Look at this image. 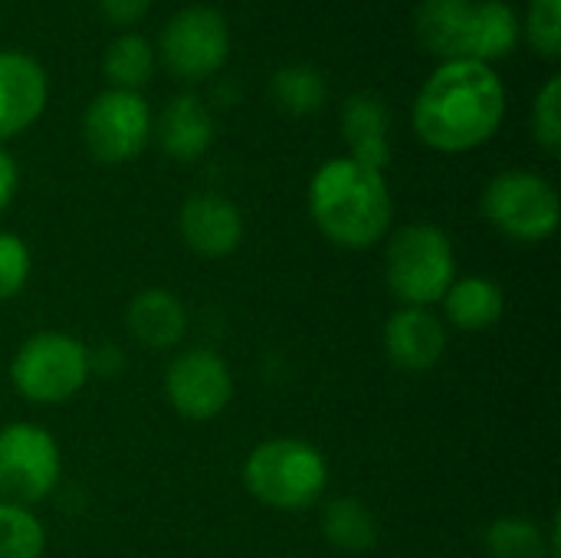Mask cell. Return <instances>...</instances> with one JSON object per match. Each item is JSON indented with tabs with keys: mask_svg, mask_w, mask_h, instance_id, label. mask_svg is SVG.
<instances>
[{
	"mask_svg": "<svg viewBox=\"0 0 561 558\" xmlns=\"http://www.w3.org/2000/svg\"><path fill=\"white\" fill-rule=\"evenodd\" d=\"M342 138L348 158L365 168L385 171L391 161V115L388 105L371 92H355L342 105Z\"/></svg>",
	"mask_w": 561,
	"mask_h": 558,
	"instance_id": "15",
	"label": "cell"
},
{
	"mask_svg": "<svg viewBox=\"0 0 561 558\" xmlns=\"http://www.w3.org/2000/svg\"><path fill=\"white\" fill-rule=\"evenodd\" d=\"M125 326L135 342H141L154 352H164V349L181 345V339L187 332V309L168 289H141L131 296V303L125 309Z\"/></svg>",
	"mask_w": 561,
	"mask_h": 558,
	"instance_id": "17",
	"label": "cell"
},
{
	"mask_svg": "<svg viewBox=\"0 0 561 558\" xmlns=\"http://www.w3.org/2000/svg\"><path fill=\"white\" fill-rule=\"evenodd\" d=\"M178 227H181V240L187 243V250L207 260L230 257L243 240V217L237 204L220 194H191L181 204Z\"/></svg>",
	"mask_w": 561,
	"mask_h": 558,
	"instance_id": "13",
	"label": "cell"
},
{
	"mask_svg": "<svg viewBox=\"0 0 561 558\" xmlns=\"http://www.w3.org/2000/svg\"><path fill=\"white\" fill-rule=\"evenodd\" d=\"M385 276L391 293L404 306L431 309L457 280V260L450 237L434 224L401 227L385 253Z\"/></svg>",
	"mask_w": 561,
	"mask_h": 558,
	"instance_id": "5",
	"label": "cell"
},
{
	"mask_svg": "<svg viewBox=\"0 0 561 558\" xmlns=\"http://www.w3.org/2000/svg\"><path fill=\"white\" fill-rule=\"evenodd\" d=\"M417 39L431 56L496 62L510 56L519 39V13L506 0H421Z\"/></svg>",
	"mask_w": 561,
	"mask_h": 558,
	"instance_id": "3",
	"label": "cell"
},
{
	"mask_svg": "<svg viewBox=\"0 0 561 558\" xmlns=\"http://www.w3.org/2000/svg\"><path fill=\"white\" fill-rule=\"evenodd\" d=\"M533 135L549 151H561V76H549L533 102Z\"/></svg>",
	"mask_w": 561,
	"mask_h": 558,
	"instance_id": "25",
	"label": "cell"
},
{
	"mask_svg": "<svg viewBox=\"0 0 561 558\" xmlns=\"http://www.w3.org/2000/svg\"><path fill=\"white\" fill-rule=\"evenodd\" d=\"M164 395L184 421H214L233 398L230 365L210 349H187L168 365Z\"/></svg>",
	"mask_w": 561,
	"mask_h": 558,
	"instance_id": "11",
	"label": "cell"
},
{
	"mask_svg": "<svg viewBox=\"0 0 561 558\" xmlns=\"http://www.w3.org/2000/svg\"><path fill=\"white\" fill-rule=\"evenodd\" d=\"M385 349H388V358L401 372H411V375L431 372L447 349L444 322L431 309L401 306L385 326Z\"/></svg>",
	"mask_w": 561,
	"mask_h": 558,
	"instance_id": "14",
	"label": "cell"
},
{
	"mask_svg": "<svg viewBox=\"0 0 561 558\" xmlns=\"http://www.w3.org/2000/svg\"><path fill=\"white\" fill-rule=\"evenodd\" d=\"M243 483L263 506L296 513L319 503L329 483V467L309 441L273 437L250 451L243 464Z\"/></svg>",
	"mask_w": 561,
	"mask_h": 558,
	"instance_id": "4",
	"label": "cell"
},
{
	"mask_svg": "<svg viewBox=\"0 0 561 558\" xmlns=\"http://www.w3.org/2000/svg\"><path fill=\"white\" fill-rule=\"evenodd\" d=\"M154 46L141 36V33H122L108 43L105 59H102V72L112 82V89H125V92H138L151 76H154Z\"/></svg>",
	"mask_w": 561,
	"mask_h": 558,
	"instance_id": "20",
	"label": "cell"
},
{
	"mask_svg": "<svg viewBox=\"0 0 561 558\" xmlns=\"http://www.w3.org/2000/svg\"><path fill=\"white\" fill-rule=\"evenodd\" d=\"M483 217L510 240L542 243L559 230V191L536 171H503L483 191Z\"/></svg>",
	"mask_w": 561,
	"mask_h": 558,
	"instance_id": "7",
	"label": "cell"
},
{
	"mask_svg": "<svg viewBox=\"0 0 561 558\" xmlns=\"http://www.w3.org/2000/svg\"><path fill=\"white\" fill-rule=\"evenodd\" d=\"M30 280V247L16 237L0 230V303L13 299Z\"/></svg>",
	"mask_w": 561,
	"mask_h": 558,
	"instance_id": "26",
	"label": "cell"
},
{
	"mask_svg": "<svg viewBox=\"0 0 561 558\" xmlns=\"http://www.w3.org/2000/svg\"><path fill=\"white\" fill-rule=\"evenodd\" d=\"M89 372L92 358L76 335L36 332L13 355L10 382L33 405H62L82 391Z\"/></svg>",
	"mask_w": 561,
	"mask_h": 558,
	"instance_id": "6",
	"label": "cell"
},
{
	"mask_svg": "<svg viewBox=\"0 0 561 558\" xmlns=\"http://www.w3.org/2000/svg\"><path fill=\"white\" fill-rule=\"evenodd\" d=\"M523 36L542 59L561 56V0H529L526 16H519Z\"/></svg>",
	"mask_w": 561,
	"mask_h": 558,
	"instance_id": "24",
	"label": "cell"
},
{
	"mask_svg": "<svg viewBox=\"0 0 561 558\" xmlns=\"http://www.w3.org/2000/svg\"><path fill=\"white\" fill-rule=\"evenodd\" d=\"M49 99L46 69L16 49H0V141L23 135Z\"/></svg>",
	"mask_w": 561,
	"mask_h": 558,
	"instance_id": "12",
	"label": "cell"
},
{
	"mask_svg": "<svg viewBox=\"0 0 561 558\" xmlns=\"http://www.w3.org/2000/svg\"><path fill=\"white\" fill-rule=\"evenodd\" d=\"M270 95L289 115H312L316 109H322V102L329 95V86H325V76L316 66L289 62V66L276 69V76L270 82Z\"/></svg>",
	"mask_w": 561,
	"mask_h": 558,
	"instance_id": "22",
	"label": "cell"
},
{
	"mask_svg": "<svg viewBox=\"0 0 561 558\" xmlns=\"http://www.w3.org/2000/svg\"><path fill=\"white\" fill-rule=\"evenodd\" d=\"M158 145L174 161H197L214 145V115L197 95H178L151 125Z\"/></svg>",
	"mask_w": 561,
	"mask_h": 558,
	"instance_id": "16",
	"label": "cell"
},
{
	"mask_svg": "<svg viewBox=\"0 0 561 558\" xmlns=\"http://www.w3.org/2000/svg\"><path fill=\"white\" fill-rule=\"evenodd\" d=\"M16 184H20V168L13 161V155L0 148V210H7L13 204Z\"/></svg>",
	"mask_w": 561,
	"mask_h": 558,
	"instance_id": "28",
	"label": "cell"
},
{
	"mask_svg": "<svg viewBox=\"0 0 561 558\" xmlns=\"http://www.w3.org/2000/svg\"><path fill=\"white\" fill-rule=\"evenodd\" d=\"M506 115V86L500 72L473 59L440 62L414 99V132L440 155H463L486 145Z\"/></svg>",
	"mask_w": 561,
	"mask_h": 558,
	"instance_id": "1",
	"label": "cell"
},
{
	"mask_svg": "<svg viewBox=\"0 0 561 558\" xmlns=\"http://www.w3.org/2000/svg\"><path fill=\"white\" fill-rule=\"evenodd\" d=\"M444 312L447 319L463 332H483L493 329L506 312V293L500 283L486 276H463L454 280V286L444 293Z\"/></svg>",
	"mask_w": 561,
	"mask_h": 558,
	"instance_id": "18",
	"label": "cell"
},
{
	"mask_svg": "<svg viewBox=\"0 0 561 558\" xmlns=\"http://www.w3.org/2000/svg\"><path fill=\"white\" fill-rule=\"evenodd\" d=\"M62 474V457L56 441L26 421L0 428V500L16 506H33L46 500Z\"/></svg>",
	"mask_w": 561,
	"mask_h": 558,
	"instance_id": "9",
	"label": "cell"
},
{
	"mask_svg": "<svg viewBox=\"0 0 561 558\" xmlns=\"http://www.w3.org/2000/svg\"><path fill=\"white\" fill-rule=\"evenodd\" d=\"M151 109L141 92L105 89L82 115V141L102 164H125L138 158L151 138Z\"/></svg>",
	"mask_w": 561,
	"mask_h": 558,
	"instance_id": "10",
	"label": "cell"
},
{
	"mask_svg": "<svg viewBox=\"0 0 561 558\" xmlns=\"http://www.w3.org/2000/svg\"><path fill=\"white\" fill-rule=\"evenodd\" d=\"M276 558H289V556H276Z\"/></svg>",
	"mask_w": 561,
	"mask_h": 558,
	"instance_id": "29",
	"label": "cell"
},
{
	"mask_svg": "<svg viewBox=\"0 0 561 558\" xmlns=\"http://www.w3.org/2000/svg\"><path fill=\"white\" fill-rule=\"evenodd\" d=\"M486 553L490 558H556V529L552 539L546 529L526 516H503L486 529Z\"/></svg>",
	"mask_w": 561,
	"mask_h": 558,
	"instance_id": "21",
	"label": "cell"
},
{
	"mask_svg": "<svg viewBox=\"0 0 561 558\" xmlns=\"http://www.w3.org/2000/svg\"><path fill=\"white\" fill-rule=\"evenodd\" d=\"M151 0H99V10L102 16L112 23V26H135L145 13H148Z\"/></svg>",
	"mask_w": 561,
	"mask_h": 558,
	"instance_id": "27",
	"label": "cell"
},
{
	"mask_svg": "<svg viewBox=\"0 0 561 558\" xmlns=\"http://www.w3.org/2000/svg\"><path fill=\"white\" fill-rule=\"evenodd\" d=\"M322 536L345 553H368L378 543V520L375 513L355 500V497H339L325 506L322 513Z\"/></svg>",
	"mask_w": 561,
	"mask_h": 558,
	"instance_id": "19",
	"label": "cell"
},
{
	"mask_svg": "<svg viewBox=\"0 0 561 558\" xmlns=\"http://www.w3.org/2000/svg\"><path fill=\"white\" fill-rule=\"evenodd\" d=\"M309 214L325 240L345 250L375 247L394 214L385 171L365 168L342 155L325 161L309 184Z\"/></svg>",
	"mask_w": 561,
	"mask_h": 558,
	"instance_id": "2",
	"label": "cell"
},
{
	"mask_svg": "<svg viewBox=\"0 0 561 558\" xmlns=\"http://www.w3.org/2000/svg\"><path fill=\"white\" fill-rule=\"evenodd\" d=\"M154 56L168 66L171 76L184 82L210 79L230 56V30L224 13L204 3L178 10L164 23Z\"/></svg>",
	"mask_w": 561,
	"mask_h": 558,
	"instance_id": "8",
	"label": "cell"
},
{
	"mask_svg": "<svg viewBox=\"0 0 561 558\" xmlns=\"http://www.w3.org/2000/svg\"><path fill=\"white\" fill-rule=\"evenodd\" d=\"M46 529L33 510L0 500V558H43Z\"/></svg>",
	"mask_w": 561,
	"mask_h": 558,
	"instance_id": "23",
	"label": "cell"
}]
</instances>
